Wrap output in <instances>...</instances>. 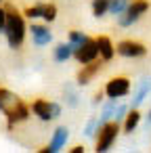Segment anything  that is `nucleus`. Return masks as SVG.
Listing matches in <instances>:
<instances>
[{"label":"nucleus","instance_id":"f257e3e1","mask_svg":"<svg viewBox=\"0 0 151 153\" xmlns=\"http://www.w3.org/2000/svg\"><path fill=\"white\" fill-rule=\"evenodd\" d=\"M0 111H4L9 117V126H13L15 122H21L28 117V107L9 90L0 88Z\"/></svg>","mask_w":151,"mask_h":153},{"label":"nucleus","instance_id":"f03ea898","mask_svg":"<svg viewBox=\"0 0 151 153\" xmlns=\"http://www.w3.org/2000/svg\"><path fill=\"white\" fill-rule=\"evenodd\" d=\"M7 15V21H4V32H7V38H9V44L11 48H17L21 42H23V36H25V25H23V19L17 11L9 9L4 11Z\"/></svg>","mask_w":151,"mask_h":153},{"label":"nucleus","instance_id":"7ed1b4c3","mask_svg":"<svg viewBox=\"0 0 151 153\" xmlns=\"http://www.w3.org/2000/svg\"><path fill=\"white\" fill-rule=\"evenodd\" d=\"M147 2H145V0H134V2L132 4H128L126 7V17H120V25H130V23H134L145 11H147Z\"/></svg>","mask_w":151,"mask_h":153},{"label":"nucleus","instance_id":"20e7f679","mask_svg":"<svg viewBox=\"0 0 151 153\" xmlns=\"http://www.w3.org/2000/svg\"><path fill=\"white\" fill-rule=\"evenodd\" d=\"M115 134H118V124H107L103 126V130L99 132V143H97V151H107L111 147V143L115 140Z\"/></svg>","mask_w":151,"mask_h":153},{"label":"nucleus","instance_id":"39448f33","mask_svg":"<svg viewBox=\"0 0 151 153\" xmlns=\"http://www.w3.org/2000/svg\"><path fill=\"white\" fill-rule=\"evenodd\" d=\"M128 90H130V82H128L126 78H113V80L107 84V88H105V92H107L109 99L124 97V94H128Z\"/></svg>","mask_w":151,"mask_h":153},{"label":"nucleus","instance_id":"423d86ee","mask_svg":"<svg viewBox=\"0 0 151 153\" xmlns=\"http://www.w3.org/2000/svg\"><path fill=\"white\" fill-rule=\"evenodd\" d=\"M76 53V59L80 61V63H90V61H94V57L99 55V48H97V42L94 40H86L78 51H74Z\"/></svg>","mask_w":151,"mask_h":153},{"label":"nucleus","instance_id":"0eeeda50","mask_svg":"<svg viewBox=\"0 0 151 153\" xmlns=\"http://www.w3.org/2000/svg\"><path fill=\"white\" fill-rule=\"evenodd\" d=\"M34 113H36L40 120L48 122V120H53V117L59 115V107L53 105V103H48V101H36V103H34Z\"/></svg>","mask_w":151,"mask_h":153},{"label":"nucleus","instance_id":"6e6552de","mask_svg":"<svg viewBox=\"0 0 151 153\" xmlns=\"http://www.w3.org/2000/svg\"><path fill=\"white\" fill-rule=\"evenodd\" d=\"M118 53L120 55H124V57H143L145 55V46L143 44H138V42H122L120 46H118Z\"/></svg>","mask_w":151,"mask_h":153},{"label":"nucleus","instance_id":"1a4fd4ad","mask_svg":"<svg viewBox=\"0 0 151 153\" xmlns=\"http://www.w3.org/2000/svg\"><path fill=\"white\" fill-rule=\"evenodd\" d=\"M32 38H34V42L38 46H44V44H48L53 40L51 32L46 27H42V25H32Z\"/></svg>","mask_w":151,"mask_h":153},{"label":"nucleus","instance_id":"9d476101","mask_svg":"<svg viewBox=\"0 0 151 153\" xmlns=\"http://www.w3.org/2000/svg\"><path fill=\"white\" fill-rule=\"evenodd\" d=\"M65 140H67V128H57V132H55V136H53L51 147H46L44 151H59V149L65 145Z\"/></svg>","mask_w":151,"mask_h":153},{"label":"nucleus","instance_id":"9b49d317","mask_svg":"<svg viewBox=\"0 0 151 153\" xmlns=\"http://www.w3.org/2000/svg\"><path fill=\"white\" fill-rule=\"evenodd\" d=\"M97 48H99V53H101V57H103L105 61H109V59L113 57V46H111L109 38L101 36V38L97 40Z\"/></svg>","mask_w":151,"mask_h":153},{"label":"nucleus","instance_id":"f8f14e48","mask_svg":"<svg viewBox=\"0 0 151 153\" xmlns=\"http://www.w3.org/2000/svg\"><path fill=\"white\" fill-rule=\"evenodd\" d=\"M97 71H99V65H97L94 61H90V63H88V67H84V69L80 71L78 82H80V84H88V80H90V78L97 74Z\"/></svg>","mask_w":151,"mask_h":153},{"label":"nucleus","instance_id":"ddd939ff","mask_svg":"<svg viewBox=\"0 0 151 153\" xmlns=\"http://www.w3.org/2000/svg\"><path fill=\"white\" fill-rule=\"evenodd\" d=\"M71 53H74L71 44H59L57 51H55V59H57L59 63H63V61H67V59L71 57Z\"/></svg>","mask_w":151,"mask_h":153},{"label":"nucleus","instance_id":"4468645a","mask_svg":"<svg viewBox=\"0 0 151 153\" xmlns=\"http://www.w3.org/2000/svg\"><path fill=\"white\" fill-rule=\"evenodd\" d=\"M128 7V0H107V11L113 15H120Z\"/></svg>","mask_w":151,"mask_h":153},{"label":"nucleus","instance_id":"2eb2a0df","mask_svg":"<svg viewBox=\"0 0 151 153\" xmlns=\"http://www.w3.org/2000/svg\"><path fill=\"white\" fill-rule=\"evenodd\" d=\"M138 120H141V113H138L136 109H132V111L128 113V117H126V126H124V130H126V132H132V130L136 128Z\"/></svg>","mask_w":151,"mask_h":153},{"label":"nucleus","instance_id":"dca6fc26","mask_svg":"<svg viewBox=\"0 0 151 153\" xmlns=\"http://www.w3.org/2000/svg\"><path fill=\"white\" fill-rule=\"evenodd\" d=\"M86 40H88V38H86L84 34H80V32H71V34H69V44H71L74 51H78Z\"/></svg>","mask_w":151,"mask_h":153},{"label":"nucleus","instance_id":"f3484780","mask_svg":"<svg viewBox=\"0 0 151 153\" xmlns=\"http://www.w3.org/2000/svg\"><path fill=\"white\" fill-rule=\"evenodd\" d=\"M92 11H94L97 17H101L107 11V0H94V2H92Z\"/></svg>","mask_w":151,"mask_h":153},{"label":"nucleus","instance_id":"a211bd4d","mask_svg":"<svg viewBox=\"0 0 151 153\" xmlns=\"http://www.w3.org/2000/svg\"><path fill=\"white\" fill-rule=\"evenodd\" d=\"M42 17H44L46 21H53V19L57 17V9H55L53 4H48V7H42Z\"/></svg>","mask_w":151,"mask_h":153},{"label":"nucleus","instance_id":"6ab92c4d","mask_svg":"<svg viewBox=\"0 0 151 153\" xmlns=\"http://www.w3.org/2000/svg\"><path fill=\"white\" fill-rule=\"evenodd\" d=\"M149 86H151V82H145L143 86H141V90H138V94H136V99H134V107L145 99V94H147V90H149Z\"/></svg>","mask_w":151,"mask_h":153},{"label":"nucleus","instance_id":"aec40b11","mask_svg":"<svg viewBox=\"0 0 151 153\" xmlns=\"http://www.w3.org/2000/svg\"><path fill=\"white\" fill-rule=\"evenodd\" d=\"M25 15H30V17H42V7H30L25 11Z\"/></svg>","mask_w":151,"mask_h":153},{"label":"nucleus","instance_id":"412c9836","mask_svg":"<svg viewBox=\"0 0 151 153\" xmlns=\"http://www.w3.org/2000/svg\"><path fill=\"white\" fill-rule=\"evenodd\" d=\"M4 21H7V15H4V11L0 9V32L4 30Z\"/></svg>","mask_w":151,"mask_h":153}]
</instances>
